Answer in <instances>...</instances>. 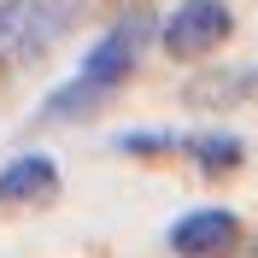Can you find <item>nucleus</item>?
<instances>
[{
	"mask_svg": "<svg viewBox=\"0 0 258 258\" xmlns=\"http://www.w3.org/2000/svg\"><path fill=\"white\" fill-rule=\"evenodd\" d=\"M141 30H147L141 18H123V24H117V30L106 35V41L88 53V59H82V71H77V77L41 100V117H82V112H94L100 100H106L117 82L135 71V53H141Z\"/></svg>",
	"mask_w": 258,
	"mask_h": 258,
	"instance_id": "f257e3e1",
	"label": "nucleus"
},
{
	"mask_svg": "<svg viewBox=\"0 0 258 258\" xmlns=\"http://www.w3.org/2000/svg\"><path fill=\"white\" fill-rule=\"evenodd\" d=\"M77 18H82V0H0V53L41 59Z\"/></svg>",
	"mask_w": 258,
	"mask_h": 258,
	"instance_id": "f03ea898",
	"label": "nucleus"
},
{
	"mask_svg": "<svg viewBox=\"0 0 258 258\" xmlns=\"http://www.w3.org/2000/svg\"><path fill=\"white\" fill-rule=\"evenodd\" d=\"M235 30V18H229L223 0H182L176 12L164 18V53H176V59H194V53H211L223 35Z\"/></svg>",
	"mask_w": 258,
	"mask_h": 258,
	"instance_id": "7ed1b4c3",
	"label": "nucleus"
},
{
	"mask_svg": "<svg viewBox=\"0 0 258 258\" xmlns=\"http://www.w3.org/2000/svg\"><path fill=\"white\" fill-rule=\"evenodd\" d=\"M235 235H241L235 211L206 206V211H188V217L170 223V252H182V258H211V252H229Z\"/></svg>",
	"mask_w": 258,
	"mask_h": 258,
	"instance_id": "20e7f679",
	"label": "nucleus"
},
{
	"mask_svg": "<svg viewBox=\"0 0 258 258\" xmlns=\"http://www.w3.org/2000/svg\"><path fill=\"white\" fill-rule=\"evenodd\" d=\"M53 188H59V164H53L47 153H24V159H12L0 170V200H6V206L41 200V194H53Z\"/></svg>",
	"mask_w": 258,
	"mask_h": 258,
	"instance_id": "39448f33",
	"label": "nucleus"
},
{
	"mask_svg": "<svg viewBox=\"0 0 258 258\" xmlns=\"http://www.w3.org/2000/svg\"><path fill=\"white\" fill-rule=\"evenodd\" d=\"M188 153L206 170H229V164H241V141H229V135H200V141H188Z\"/></svg>",
	"mask_w": 258,
	"mask_h": 258,
	"instance_id": "423d86ee",
	"label": "nucleus"
}]
</instances>
